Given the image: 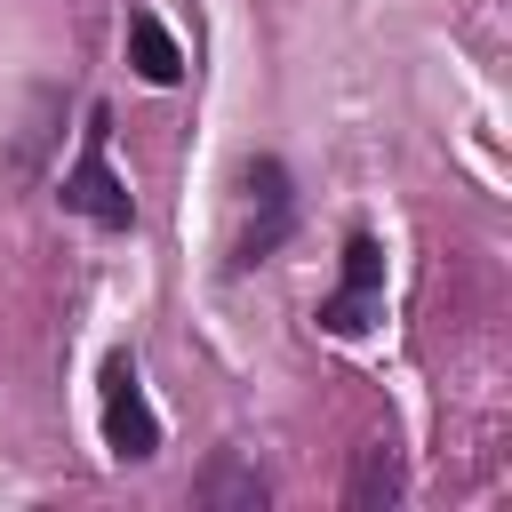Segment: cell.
<instances>
[{"label":"cell","instance_id":"6da1fadb","mask_svg":"<svg viewBox=\"0 0 512 512\" xmlns=\"http://www.w3.org/2000/svg\"><path fill=\"white\" fill-rule=\"evenodd\" d=\"M104 144H112V112H88V144H80V160L64 168V208L88 216V224H104V232H128V224H136V200H128V184L112 176Z\"/></svg>","mask_w":512,"mask_h":512},{"label":"cell","instance_id":"7a4b0ae2","mask_svg":"<svg viewBox=\"0 0 512 512\" xmlns=\"http://www.w3.org/2000/svg\"><path fill=\"white\" fill-rule=\"evenodd\" d=\"M104 448H112L120 464L160 456V416H152V400H144V384H136V360H128V352H112V360H104Z\"/></svg>","mask_w":512,"mask_h":512},{"label":"cell","instance_id":"3957f363","mask_svg":"<svg viewBox=\"0 0 512 512\" xmlns=\"http://www.w3.org/2000/svg\"><path fill=\"white\" fill-rule=\"evenodd\" d=\"M384 320V248L368 240V232H352L344 240V288L320 304V328L328 336H360V328H376Z\"/></svg>","mask_w":512,"mask_h":512},{"label":"cell","instance_id":"277c9868","mask_svg":"<svg viewBox=\"0 0 512 512\" xmlns=\"http://www.w3.org/2000/svg\"><path fill=\"white\" fill-rule=\"evenodd\" d=\"M248 192H256V224L240 232V248H232V272H248V264H264L280 240H288V224H296V192H288V168L280 160H248V176H240Z\"/></svg>","mask_w":512,"mask_h":512},{"label":"cell","instance_id":"5b68a950","mask_svg":"<svg viewBox=\"0 0 512 512\" xmlns=\"http://www.w3.org/2000/svg\"><path fill=\"white\" fill-rule=\"evenodd\" d=\"M192 496H200L208 512H264V472L224 448V456H208V472L192 480Z\"/></svg>","mask_w":512,"mask_h":512},{"label":"cell","instance_id":"8992f818","mask_svg":"<svg viewBox=\"0 0 512 512\" xmlns=\"http://www.w3.org/2000/svg\"><path fill=\"white\" fill-rule=\"evenodd\" d=\"M128 64H136L152 88H176V80H184V48L168 40V24H160L152 8H136V16H128Z\"/></svg>","mask_w":512,"mask_h":512},{"label":"cell","instance_id":"52a82bcc","mask_svg":"<svg viewBox=\"0 0 512 512\" xmlns=\"http://www.w3.org/2000/svg\"><path fill=\"white\" fill-rule=\"evenodd\" d=\"M344 504H352V512H384V504H400V456H392L384 440L352 456V480H344Z\"/></svg>","mask_w":512,"mask_h":512}]
</instances>
